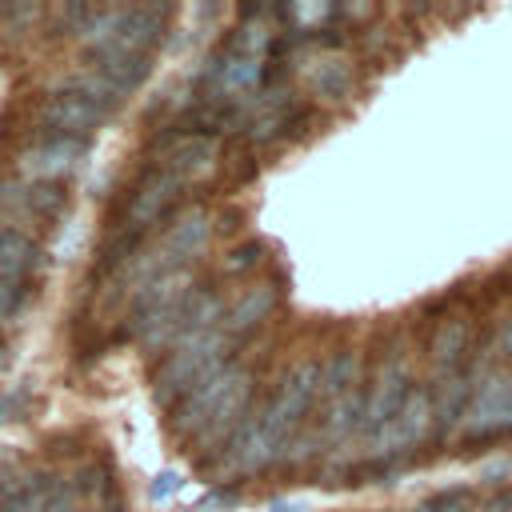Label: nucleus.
I'll use <instances>...</instances> for the list:
<instances>
[{"mask_svg": "<svg viewBox=\"0 0 512 512\" xmlns=\"http://www.w3.org/2000/svg\"><path fill=\"white\" fill-rule=\"evenodd\" d=\"M248 392H252V376L244 368H220L216 376H208L200 388H192L172 416V432L180 440H196L204 448H216L224 436H232L240 428V416L248 408Z\"/></svg>", "mask_w": 512, "mask_h": 512, "instance_id": "1", "label": "nucleus"}, {"mask_svg": "<svg viewBox=\"0 0 512 512\" xmlns=\"http://www.w3.org/2000/svg\"><path fill=\"white\" fill-rule=\"evenodd\" d=\"M320 372H324V364L300 360L296 368H288V372L280 376V384H276L272 400L264 404V412L252 416V420H256V444H260L264 464L276 460V456H284L288 440L300 432L308 408H312L316 396H320Z\"/></svg>", "mask_w": 512, "mask_h": 512, "instance_id": "2", "label": "nucleus"}, {"mask_svg": "<svg viewBox=\"0 0 512 512\" xmlns=\"http://www.w3.org/2000/svg\"><path fill=\"white\" fill-rule=\"evenodd\" d=\"M268 44H272V32L268 24L260 20H248L232 32L228 48L220 52V60L208 68V100L212 104H232V100H244L248 92L260 88L264 80V60H268Z\"/></svg>", "mask_w": 512, "mask_h": 512, "instance_id": "3", "label": "nucleus"}, {"mask_svg": "<svg viewBox=\"0 0 512 512\" xmlns=\"http://www.w3.org/2000/svg\"><path fill=\"white\" fill-rule=\"evenodd\" d=\"M228 344H232V340H228L220 328L180 340V344H176V348L164 356V364L156 368V380H152L156 400L176 408V404H180V400H184L192 388H200L208 376H216V372L224 368Z\"/></svg>", "mask_w": 512, "mask_h": 512, "instance_id": "4", "label": "nucleus"}, {"mask_svg": "<svg viewBox=\"0 0 512 512\" xmlns=\"http://www.w3.org/2000/svg\"><path fill=\"white\" fill-rule=\"evenodd\" d=\"M68 208V188L48 184V180H28V176H8L0 180V224H48L64 216Z\"/></svg>", "mask_w": 512, "mask_h": 512, "instance_id": "5", "label": "nucleus"}, {"mask_svg": "<svg viewBox=\"0 0 512 512\" xmlns=\"http://www.w3.org/2000/svg\"><path fill=\"white\" fill-rule=\"evenodd\" d=\"M88 140H72V136H40L32 148L16 152V176L28 180H48V184H64L80 164H84Z\"/></svg>", "mask_w": 512, "mask_h": 512, "instance_id": "6", "label": "nucleus"}, {"mask_svg": "<svg viewBox=\"0 0 512 512\" xmlns=\"http://www.w3.org/2000/svg\"><path fill=\"white\" fill-rule=\"evenodd\" d=\"M104 120L108 116L100 108H92L88 100H80L64 88H52L36 112V124L44 128V136H72V140H88L92 132H100Z\"/></svg>", "mask_w": 512, "mask_h": 512, "instance_id": "7", "label": "nucleus"}, {"mask_svg": "<svg viewBox=\"0 0 512 512\" xmlns=\"http://www.w3.org/2000/svg\"><path fill=\"white\" fill-rule=\"evenodd\" d=\"M408 368L396 360V364H388V368H380V376H376V384H372V392L364 396V408H360V436L372 444L388 424H392V416L400 412V404L408 400Z\"/></svg>", "mask_w": 512, "mask_h": 512, "instance_id": "8", "label": "nucleus"}, {"mask_svg": "<svg viewBox=\"0 0 512 512\" xmlns=\"http://www.w3.org/2000/svg\"><path fill=\"white\" fill-rule=\"evenodd\" d=\"M432 416H436V408H432V396L424 392V388H412L408 392V400L400 404V412L392 416V424L368 444L372 452H408V448H416L424 436H428V428H432Z\"/></svg>", "mask_w": 512, "mask_h": 512, "instance_id": "9", "label": "nucleus"}, {"mask_svg": "<svg viewBox=\"0 0 512 512\" xmlns=\"http://www.w3.org/2000/svg\"><path fill=\"white\" fill-rule=\"evenodd\" d=\"M212 240V220L204 212H184L180 220L168 224V232L156 240V252L164 256V264L176 272V268H188Z\"/></svg>", "mask_w": 512, "mask_h": 512, "instance_id": "10", "label": "nucleus"}, {"mask_svg": "<svg viewBox=\"0 0 512 512\" xmlns=\"http://www.w3.org/2000/svg\"><path fill=\"white\" fill-rule=\"evenodd\" d=\"M464 428L472 436L512 428V376H492L480 384V392L472 396V404L464 412Z\"/></svg>", "mask_w": 512, "mask_h": 512, "instance_id": "11", "label": "nucleus"}, {"mask_svg": "<svg viewBox=\"0 0 512 512\" xmlns=\"http://www.w3.org/2000/svg\"><path fill=\"white\" fill-rule=\"evenodd\" d=\"M48 256L44 248L32 240V232L24 228H12V224H0V276L12 280V284H32L40 272H44Z\"/></svg>", "mask_w": 512, "mask_h": 512, "instance_id": "12", "label": "nucleus"}, {"mask_svg": "<svg viewBox=\"0 0 512 512\" xmlns=\"http://www.w3.org/2000/svg\"><path fill=\"white\" fill-rule=\"evenodd\" d=\"M216 160H220L216 140H212V136H200V132H192V136L168 144L164 156H160V164H164L168 172H176L184 184H196V180L212 176V172H216Z\"/></svg>", "mask_w": 512, "mask_h": 512, "instance_id": "13", "label": "nucleus"}, {"mask_svg": "<svg viewBox=\"0 0 512 512\" xmlns=\"http://www.w3.org/2000/svg\"><path fill=\"white\" fill-rule=\"evenodd\" d=\"M88 72L104 76L108 84H116L124 96L136 92L144 84V76L152 72V56H136V52H108V48H88L84 52Z\"/></svg>", "mask_w": 512, "mask_h": 512, "instance_id": "14", "label": "nucleus"}, {"mask_svg": "<svg viewBox=\"0 0 512 512\" xmlns=\"http://www.w3.org/2000/svg\"><path fill=\"white\" fill-rule=\"evenodd\" d=\"M272 308H276V288H272V284H256V288H248L232 308H224L220 332H224L228 340H240V336H248L256 324H264Z\"/></svg>", "mask_w": 512, "mask_h": 512, "instance_id": "15", "label": "nucleus"}, {"mask_svg": "<svg viewBox=\"0 0 512 512\" xmlns=\"http://www.w3.org/2000/svg\"><path fill=\"white\" fill-rule=\"evenodd\" d=\"M304 80H308V88H312L316 96H324V100H340V96L352 88V68H348L344 56H336V52H320L316 60L304 64Z\"/></svg>", "mask_w": 512, "mask_h": 512, "instance_id": "16", "label": "nucleus"}, {"mask_svg": "<svg viewBox=\"0 0 512 512\" xmlns=\"http://www.w3.org/2000/svg\"><path fill=\"white\" fill-rule=\"evenodd\" d=\"M28 296H32V288L12 284V280L0 276V320H16L24 312V304H28Z\"/></svg>", "mask_w": 512, "mask_h": 512, "instance_id": "17", "label": "nucleus"}, {"mask_svg": "<svg viewBox=\"0 0 512 512\" xmlns=\"http://www.w3.org/2000/svg\"><path fill=\"white\" fill-rule=\"evenodd\" d=\"M180 488H184V476H180L176 468H164V472L152 480V500H156V504H168Z\"/></svg>", "mask_w": 512, "mask_h": 512, "instance_id": "18", "label": "nucleus"}, {"mask_svg": "<svg viewBox=\"0 0 512 512\" xmlns=\"http://www.w3.org/2000/svg\"><path fill=\"white\" fill-rule=\"evenodd\" d=\"M496 344H500V352H504V356H512V320H508V324L500 328V336H496Z\"/></svg>", "mask_w": 512, "mask_h": 512, "instance_id": "19", "label": "nucleus"}, {"mask_svg": "<svg viewBox=\"0 0 512 512\" xmlns=\"http://www.w3.org/2000/svg\"><path fill=\"white\" fill-rule=\"evenodd\" d=\"M300 508H308V500H276L272 504V512H300Z\"/></svg>", "mask_w": 512, "mask_h": 512, "instance_id": "20", "label": "nucleus"}, {"mask_svg": "<svg viewBox=\"0 0 512 512\" xmlns=\"http://www.w3.org/2000/svg\"><path fill=\"white\" fill-rule=\"evenodd\" d=\"M8 420V400H0V424Z\"/></svg>", "mask_w": 512, "mask_h": 512, "instance_id": "21", "label": "nucleus"}, {"mask_svg": "<svg viewBox=\"0 0 512 512\" xmlns=\"http://www.w3.org/2000/svg\"><path fill=\"white\" fill-rule=\"evenodd\" d=\"M0 360H4V340H0Z\"/></svg>", "mask_w": 512, "mask_h": 512, "instance_id": "22", "label": "nucleus"}]
</instances>
